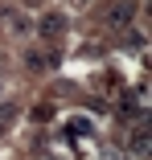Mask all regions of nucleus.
<instances>
[{
    "label": "nucleus",
    "instance_id": "nucleus-3",
    "mask_svg": "<svg viewBox=\"0 0 152 160\" xmlns=\"http://www.w3.org/2000/svg\"><path fill=\"white\" fill-rule=\"evenodd\" d=\"M132 152H140V156H148V132L140 127V132L132 136Z\"/></svg>",
    "mask_w": 152,
    "mask_h": 160
},
{
    "label": "nucleus",
    "instance_id": "nucleus-1",
    "mask_svg": "<svg viewBox=\"0 0 152 160\" xmlns=\"http://www.w3.org/2000/svg\"><path fill=\"white\" fill-rule=\"evenodd\" d=\"M66 29H70V21H66V12H58V8H49V12L37 17V33H41L45 41H62Z\"/></svg>",
    "mask_w": 152,
    "mask_h": 160
},
{
    "label": "nucleus",
    "instance_id": "nucleus-4",
    "mask_svg": "<svg viewBox=\"0 0 152 160\" xmlns=\"http://www.w3.org/2000/svg\"><path fill=\"white\" fill-rule=\"evenodd\" d=\"M70 4H74V8H78V4H86V0H70Z\"/></svg>",
    "mask_w": 152,
    "mask_h": 160
},
{
    "label": "nucleus",
    "instance_id": "nucleus-2",
    "mask_svg": "<svg viewBox=\"0 0 152 160\" xmlns=\"http://www.w3.org/2000/svg\"><path fill=\"white\" fill-rule=\"evenodd\" d=\"M132 17H136V4H132V0H115L111 12H107V25H111V29H128Z\"/></svg>",
    "mask_w": 152,
    "mask_h": 160
}]
</instances>
